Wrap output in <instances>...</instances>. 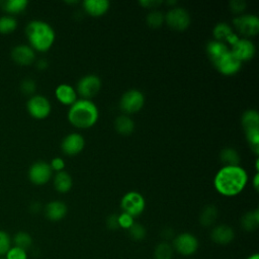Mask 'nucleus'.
<instances>
[{"mask_svg":"<svg viewBox=\"0 0 259 259\" xmlns=\"http://www.w3.org/2000/svg\"><path fill=\"white\" fill-rule=\"evenodd\" d=\"M247 181V172L240 165L224 166L217 172L213 186L222 195L235 196L245 188Z\"/></svg>","mask_w":259,"mask_h":259,"instance_id":"obj_1","label":"nucleus"},{"mask_svg":"<svg viewBox=\"0 0 259 259\" xmlns=\"http://www.w3.org/2000/svg\"><path fill=\"white\" fill-rule=\"evenodd\" d=\"M25 34L29 41V47L33 51L47 52L53 46L56 33L51 24L44 20H31L25 27Z\"/></svg>","mask_w":259,"mask_h":259,"instance_id":"obj_2","label":"nucleus"},{"mask_svg":"<svg viewBox=\"0 0 259 259\" xmlns=\"http://www.w3.org/2000/svg\"><path fill=\"white\" fill-rule=\"evenodd\" d=\"M99 111L91 99H77L68 110V119L71 124L79 128H88L98 120Z\"/></svg>","mask_w":259,"mask_h":259,"instance_id":"obj_3","label":"nucleus"},{"mask_svg":"<svg viewBox=\"0 0 259 259\" xmlns=\"http://www.w3.org/2000/svg\"><path fill=\"white\" fill-rule=\"evenodd\" d=\"M145 206V198L138 191L126 192L120 200V207L122 209V212H125L133 218L140 215L144 211Z\"/></svg>","mask_w":259,"mask_h":259,"instance_id":"obj_4","label":"nucleus"},{"mask_svg":"<svg viewBox=\"0 0 259 259\" xmlns=\"http://www.w3.org/2000/svg\"><path fill=\"white\" fill-rule=\"evenodd\" d=\"M145 104V96L138 89H128L119 100V107L125 113H135L140 111Z\"/></svg>","mask_w":259,"mask_h":259,"instance_id":"obj_5","label":"nucleus"},{"mask_svg":"<svg viewBox=\"0 0 259 259\" xmlns=\"http://www.w3.org/2000/svg\"><path fill=\"white\" fill-rule=\"evenodd\" d=\"M235 29L242 35L253 36L259 32V18L255 14H241L233 19Z\"/></svg>","mask_w":259,"mask_h":259,"instance_id":"obj_6","label":"nucleus"},{"mask_svg":"<svg viewBox=\"0 0 259 259\" xmlns=\"http://www.w3.org/2000/svg\"><path fill=\"white\" fill-rule=\"evenodd\" d=\"M197 238L190 233H181L173 239V250L183 256H190L198 249Z\"/></svg>","mask_w":259,"mask_h":259,"instance_id":"obj_7","label":"nucleus"},{"mask_svg":"<svg viewBox=\"0 0 259 259\" xmlns=\"http://www.w3.org/2000/svg\"><path fill=\"white\" fill-rule=\"evenodd\" d=\"M101 88V80L95 74H88L81 77L77 82V92L84 99L95 96Z\"/></svg>","mask_w":259,"mask_h":259,"instance_id":"obj_8","label":"nucleus"},{"mask_svg":"<svg viewBox=\"0 0 259 259\" xmlns=\"http://www.w3.org/2000/svg\"><path fill=\"white\" fill-rule=\"evenodd\" d=\"M165 21L175 30H184L190 24V15L183 7H172L165 14Z\"/></svg>","mask_w":259,"mask_h":259,"instance_id":"obj_9","label":"nucleus"},{"mask_svg":"<svg viewBox=\"0 0 259 259\" xmlns=\"http://www.w3.org/2000/svg\"><path fill=\"white\" fill-rule=\"evenodd\" d=\"M28 113L37 119L46 118L51 113V102L44 95H33L26 102Z\"/></svg>","mask_w":259,"mask_h":259,"instance_id":"obj_10","label":"nucleus"},{"mask_svg":"<svg viewBox=\"0 0 259 259\" xmlns=\"http://www.w3.org/2000/svg\"><path fill=\"white\" fill-rule=\"evenodd\" d=\"M213 66L221 74L225 76H232L237 74L242 69V62L238 60L229 50L213 64Z\"/></svg>","mask_w":259,"mask_h":259,"instance_id":"obj_11","label":"nucleus"},{"mask_svg":"<svg viewBox=\"0 0 259 259\" xmlns=\"http://www.w3.org/2000/svg\"><path fill=\"white\" fill-rule=\"evenodd\" d=\"M53 170L45 161L34 162L28 169V178L35 185L46 184L52 177Z\"/></svg>","mask_w":259,"mask_h":259,"instance_id":"obj_12","label":"nucleus"},{"mask_svg":"<svg viewBox=\"0 0 259 259\" xmlns=\"http://www.w3.org/2000/svg\"><path fill=\"white\" fill-rule=\"evenodd\" d=\"M230 51L238 60H240L243 63L245 61L251 60L254 57L256 53V48H255V45L250 39L240 37L231 47Z\"/></svg>","mask_w":259,"mask_h":259,"instance_id":"obj_13","label":"nucleus"},{"mask_svg":"<svg viewBox=\"0 0 259 259\" xmlns=\"http://www.w3.org/2000/svg\"><path fill=\"white\" fill-rule=\"evenodd\" d=\"M85 147V140L79 133H71L67 135L61 143L62 151L68 156L79 154Z\"/></svg>","mask_w":259,"mask_h":259,"instance_id":"obj_14","label":"nucleus"},{"mask_svg":"<svg viewBox=\"0 0 259 259\" xmlns=\"http://www.w3.org/2000/svg\"><path fill=\"white\" fill-rule=\"evenodd\" d=\"M12 60L21 66H28L33 63L35 53L33 49L27 45H18L11 51Z\"/></svg>","mask_w":259,"mask_h":259,"instance_id":"obj_15","label":"nucleus"},{"mask_svg":"<svg viewBox=\"0 0 259 259\" xmlns=\"http://www.w3.org/2000/svg\"><path fill=\"white\" fill-rule=\"evenodd\" d=\"M211 240L220 245H227L235 238L234 230L227 225H219L214 227L210 233Z\"/></svg>","mask_w":259,"mask_h":259,"instance_id":"obj_16","label":"nucleus"},{"mask_svg":"<svg viewBox=\"0 0 259 259\" xmlns=\"http://www.w3.org/2000/svg\"><path fill=\"white\" fill-rule=\"evenodd\" d=\"M67 205L61 200L50 201L45 207V214L47 219L53 222H58L64 219L67 214Z\"/></svg>","mask_w":259,"mask_h":259,"instance_id":"obj_17","label":"nucleus"},{"mask_svg":"<svg viewBox=\"0 0 259 259\" xmlns=\"http://www.w3.org/2000/svg\"><path fill=\"white\" fill-rule=\"evenodd\" d=\"M109 5L107 0H85L82 2L84 11L94 17L103 15L108 10Z\"/></svg>","mask_w":259,"mask_h":259,"instance_id":"obj_18","label":"nucleus"},{"mask_svg":"<svg viewBox=\"0 0 259 259\" xmlns=\"http://www.w3.org/2000/svg\"><path fill=\"white\" fill-rule=\"evenodd\" d=\"M229 47L226 42L220 40H209L205 46V52L212 64H214L223 55L229 51Z\"/></svg>","mask_w":259,"mask_h":259,"instance_id":"obj_19","label":"nucleus"},{"mask_svg":"<svg viewBox=\"0 0 259 259\" xmlns=\"http://www.w3.org/2000/svg\"><path fill=\"white\" fill-rule=\"evenodd\" d=\"M55 95L57 99L65 105H72L77 100V92L69 84H60L57 86Z\"/></svg>","mask_w":259,"mask_h":259,"instance_id":"obj_20","label":"nucleus"},{"mask_svg":"<svg viewBox=\"0 0 259 259\" xmlns=\"http://www.w3.org/2000/svg\"><path fill=\"white\" fill-rule=\"evenodd\" d=\"M73 185V180L71 175L66 171H60L57 172V174L54 177V186L55 188L62 193L68 192Z\"/></svg>","mask_w":259,"mask_h":259,"instance_id":"obj_21","label":"nucleus"},{"mask_svg":"<svg viewBox=\"0 0 259 259\" xmlns=\"http://www.w3.org/2000/svg\"><path fill=\"white\" fill-rule=\"evenodd\" d=\"M114 127L120 135H130L135 130V122L132 117L126 114L118 115L114 120Z\"/></svg>","mask_w":259,"mask_h":259,"instance_id":"obj_22","label":"nucleus"},{"mask_svg":"<svg viewBox=\"0 0 259 259\" xmlns=\"http://www.w3.org/2000/svg\"><path fill=\"white\" fill-rule=\"evenodd\" d=\"M220 160L224 166H237L240 164L241 157L238 151L234 148H224L220 153Z\"/></svg>","mask_w":259,"mask_h":259,"instance_id":"obj_23","label":"nucleus"},{"mask_svg":"<svg viewBox=\"0 0 259 259\" xmlns=\"http://www.w3.org/2000/svg\"><path fill=\"white\" fill-rule=\"evenodd\" d=\"M219 210L215 205L208 204L204 206L199 214V223L203 227H209L214 224L218 219Z\"/></svg>","mask_w":259,"mask_h":259,"instance_id":"obj_24","label":"nucleus"},{"mask_svg":"<svg viewBox=\"0 0 259 259\" xmlns=\"http://www.w3.org/2000/svg\"><path fill=\"white\" fill-rule=\"evenodd\" d=\"M241 123L245 131L259 128V113L255 109L246 110L241 117Z\"/></svg>","mask_w":259,"mask_h":259,"instance_id":"obj_25","label":"nucleus"},{"mask_svg":"<svg viewBox=\"0 0 259 259\" xmlns=\"http://www.w3.org/2000/svg\"><path fill=\"white\" fill-rule=\"evenodd\" d=\"M242 228L248 232L255 231L259 226V210L258 208L246 212L241 219Z\"/></svg>","mask_w":259,"mask_h":259,"instance_id":"obj_26","label":"nucleus"},{"mask_svg":"<svg viewBox=\"0 0 259 259\" xmlns=\"http://www.w3.org/2000/svg\"><path fill=\"white\" fill-rule=\"evenodd\" d=\"M28 5L27 0H4L0 1V7L11 14H17L26 9Z\"/></svg>","mask_w":259,"mask_h":259,"instance_id":"obj_27","label":"nucleus"},{"mask_svg":"<svg viewBox=\"0 0 259 259\" xmlns=\"http://www.w3.org/2000/svg\"><path fill=\"white\" fill-rule=\"evenodd\" d=\"M234 32L233 28L226 22H219L212 29V35L215 40L226 42L228 37Z\"/></svg>","mask_w":259,"mask_h":259,"instance_id":"obj_28","label":"nucleus"},{"mask_svg":"<svg viewBox=\"0 0 259 259\" xmlns=\"http://www.w3.org/2000/svg\"><path fill=\"white\" fill-rule=\"evenodd\" d=\"M12 242L14 244L13 246L27 251L32 245V238L27 232L19 231L14 235V237L12 239Z\"/></svg>","mask_w":259,"mask_h":259,"instance_id":"obj_29","label":"nucleus"},{"mask_svg":"<svg viewBox=\"0 0 259 259\" xmlns=\"http://www.w3.org/2000/svg\"><path fill=\"white\" fill-rule=\"evenodd\" d=\"M173 247L167 242L159 243L154 250L155 259H172L173 257Z\"/></svg>","mask_w":259,"mask_h":259,"instance_id":"obj_30","label":"nucleus"},{"mask_svg":"<svg viewBox=\"0 0 259 259\" xmlns=\"http://www.w3.org/2000/svg\"><path fill=\"white\" fill-rule=\"evenodd\" d=\"M146 21L147 24L152 27V28H158L160 27L163 22L165 21V14L157 9H153L151 10L147 16H146Z\"/></svg>","mask_w":259,"mask_h":259,"instance_id":"obj_31","label":"nucleus"},{"mask_svg":"<svg viewBox=\"0 0 259 259\" xmlns=\"http://www.w3.org/2000/svg\"><path fill=\"white\" fill-rule=\"evenodd\" d=\"M17 26V21L13 16L5 15L0 17V33L8 34L15 30Z\"/></svg>","mask_w":259,"mask_h":259,"instance_id":"obj_32","label":"nucleus"},{"mask_svg":"<svg viewBox=\"0 0 259 259\" xmlns=\"http://www.w3.org/2000/svg\"><path fill=\"white\" fill-rule=\"evenodd\" d=\"M127 231L130 237L135 241H142L146 237V229L139 223H134Z\"/></svg>","mask_w":259,"mask_h":259,"instance_id":"obj_33","label":"nucleus"},{"mask_svg":"<svg viewBox=\"0 0 259 259\" xmlns=\"http://www.w3.org/2000/svg\"><path fill=\"white\" fill-rule=\"evenodd\" d=\"M12 239L8 233L0 230V257H4L7 251L11 248Z\"/></svg>","mask_w":259,"mask_h":259,"instance_id":"obj_34","label":"nucleus"},{"mask_svg":"<svg viewBox=\"0 0 259 259\" xmlns=\"http://www.w3.org/2000/svg\"><path fill=\"white\" fill-rule=\"evenodd\" d=\"M5 259H27V251L15 247V246H11V248L7 251V253L4 256Z\"/></svg>","mask_w":259,"mask_h":259,"instance_id":"obj_35","label":"nucleus"},{"mask_svg":"<svg viewBox=\"0 0 259 259\" xmlns=\"http://www.w3.org/2000/svg\"><path fill=\"white\" fill-rule=\"evenodd\" d=\"M35 88H36V84H35L34 80L31 78L24 79L20 84V90L22 91V93H24L26 95L32 94L35 91Z\"/></svg>","mask_w":259,"mask_h":259,"instance_id":"obj_36","label":"nucleus"},{"mask_svg":"<svg viewBox=\"0 0 259 259\" xmlns=\"http://www.w3.org/2000/svg\"><path fill=\"white\" fill-rule=\"evenodd\" d=\"M134 218L125 212H121L120 214H118V225H119V228H122V229H125V230H128L133 224H134Z\"/></svg>","mask_w":259,"mask_h":259,"instance_id":"obj_37","label":"nucleus"},{"mask_svg":"<svg viewBox=\"0 0 259 259\" xmlns=\"http://www.w3.org/2000/svg\"><path fill=\"white\" fill-rule=\"evenodd\" d=\"M246 2L244 0H232L230 1V9L234 13H241L246 9Z\"/></svg>","mask_w":259,"mask_h":259,"instance_id":"obj_38","label":"nucleus"},{"mask_svg":"<svg viewBox=\"0 0 259 259\" xmlns=\"http://www.w3.org/2000/svg\"><path fill=\"white\" fill-rule=\"evenodd\" d=\"M50 166L52 168V170H55L57 172H60V171H63L64 168H65V162L62 158L60 157H56L54 159H52L51 163H50Z\"/></svg>","mask_w":259,"mask_h":259,"instance_id":"obj_39","label":"nucleus"},{"mask_svg":"<svg viewBox=\"0 0 259 259\" xmlns=\"http://www.w3.org/2000/svg\"><path fill=\"white\" fill-rule=\"evenodd\" d=\"M106 227L109 230H117L119 228L118 215L113 213V214H110L109 217H107V219H106Z\"/></svg>","mask_w":259,"mask_h":259,"instance_id":"obj_40","label":"nucleus"},{"mask_svg":"<svg viewBox=\"0 0 259 259\" xmlns=\"http://www.w3.org/2000/svg\"><path fill=\"white\" fill-rule=\"evenodd\" d=\"M139 3L145 8H157L163 3L161 0H140Z\"/></svg>","mask_w":259,"mask_h":259,"instance_id":"obj_41","label":"nucleus"},{"mask_svg":"<svg viewBox=\"0 0 259 259\" xmlns=\"http://www.w3.org/2000/svg\"><path fill=\"white\" fill-rule=\"evenodd\" d=\"M161 235H162V237H163L165 240H168V239H170V238L173 237V230L170 229V228H165V229H163Z\"/></svg>","mask_w":259,"mask_h":259,"instance_id":"obj_42","label":"nucleus"},{"mask_svg":"<svg viewBox=\"0 0 259 259\" xmlns=\"http://www.w3.org/2000/svg\"><path fill=\"white\" fill-rule=\"evenodd\" d=\"M48 66H49V63H48V61H47L46 59H40V60H38V61L36 62V67H37L38 69H40V70L47 69Z\"/></svg>","mask_w":259,"mask_h":259,"instance_id":"obj_43","label":"nucleus"},{"mask_svg":"<svg viewBox=\"0 0 259 259\" xmlns=\"http://www.w3.org/2000/svg\"><path fill=\"white\" fill-rule=\"evenodd\" d=\"M258 180H259V173L257 172V173L254 175V177H253V186H254V188H255L256 190H258V185H259Z\"/></svg>","mask_w":259,"mask_h":259,"instance_id":"obj_44","label":"nucleus"},{"mask_svg":"<svg viewBox=\"0 0 259 259\" xmlns=\"http://www.w3.org/2000/svg\"><path fill=\"white\" fill-rule=\"evenodd\" d=\"M31 209H32V211L37 212V211L40 209V204H39L38 202H34V203L31 205Z\"/></svg>","mask_w":259,"mask_h":259,"instance_id":"obj_45","label":"nucleus"},{"mask_svg":"<svg viewBox=\"0 0 259 259\" xmlns=\"http://www.w3.org/2000/svg\"><path fill=\"white\" fill-rule=\"evenodd\" d=\"M246 259H259V254L258 253H254L252 255H250L248 258Z\"/></svg>","mask_w":259,"mask_h":259,"instance_id":"obj_46","label":"nucleus"},{"mask_svg":"<svg viewBox=\"0 0 259 259\" xmlns=\"http://www.w3.org/2000/svg\"><path fill=\"white\" fill-rule=\"evenodd\" d=\"M67 3H69V4H77V3H79V1L78 0H74V1H66Z\"/></svg>","mask_w":259,"mask_h":259,"instance_id":"obj_47","label":"nucleus"},{"mask_svg":"<svg viewBox=\"0 0 259 259\" xmlns=\"http://www.w3.org/2000/svg\"><path fill=\"white\" fill-rule=\"evenodd\" d=\"M166 3H167V4H170V5H171V4H176V3H177V1H175V0H173V1H167Z\"/></svg>","mask_w":259,"mask_h":259,"instance_id":"obj_48","label":"nucleus"},{"mask_svg":"<svg viewBox=\"0 0 259 259\" xmlns=\"http://www.w3.org/2000/svg\"><path fill=\"white\" fill-rule=\"evenodd\" d=\"M0 259H5V258L4 257H0Z\"/></svg>","mask_w":259,"mask_h":259,"instance_id":"obj_49","label":"nucleus"}]
</instances>
